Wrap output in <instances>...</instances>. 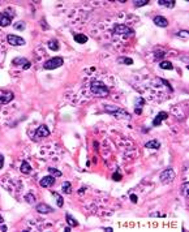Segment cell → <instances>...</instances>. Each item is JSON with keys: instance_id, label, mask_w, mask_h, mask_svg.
Returning <instances> with one entry per match:
<instances>
[{"instance_id": "9", "label": "cell", "mask_w": 189, "mask_h": 232, "mask_svg": "<svg viewBox=\"0 0 189 232\" xmlns=\"http://www.w3.org/2000/svg\"><path fill=\"white\" fill-rule=\"evenodd\" d=\"M12 64H13V65H20L22 69H27V68H30V67H31V63L29 60H26L25 57H16V59H13Z\"/></svg>"}, {"instance_id": "20", "label": "cell", "mask_w": 189, "mask_h": 232, "mask_svg": "<svg viewBox=\"0 0 189 232\" xmlns=\"http://www.w3.org/2000/svg\"><path fill=\"white\" fill-rule=\"evenodd\" d=\"M48 45V47L51 50H54V51H57L59 48H60V46H59V42L56 41V39H51V41L47 43Z\"/></svg>"}, {"instance_id": "27", "label": "cell", "mask_w": 189, "mask_h": 232, "mask_svg": "<svg viewBox=\"0 0 189 232\" xmlns=\"http://www.w3.org/2000/svg\"><path fill=\"white\" fill-rule=\"evenodd\" d=\"M178 37H180V38H183V39H188L189 38V33L187 30H181V31H178Z\"/></svg>"}, {"instance_id": "18", "label": "cell", "mask_w": 189, "mask_h": 232, "mask_svg": "<svg viewBox=\"0 0 189 232\" xmlns=\"http://www.w3.org/2000/svg\"><path fill=\"white\" fill-rule=\"evenodd\" d=\"M61 190L64 192V193H67V194H70V193H72V185H70V183H68V181L63 183Z\"/></svg>"}, {"instance_id": "23", "label": "cell", "mask_w": 189, "mask_h": 232, "mask_svg": "<svg viewBox=\"0 0 189 232\" xmlns=\"http://www.w3.org/2000/svg\"><path fill=\"white\" fill-rule=\"evenodd\" d=\"M48 172H50V174H51V176H54L55 179H56V178H60V176L63 175V174H61L60 171H59V170H56V168H54V167L48 168Z\"/></svg>"}, {"instance_id": "1", "label": "cell", "mask_w": 189, "mask_h": 232, "mask_svg": "<svg viewBox=\"0 0 189 232\" xmlns=\"http://www.w3.org/2000/svg\"><path fill=\"white\" fill-rule=\"evenodd\" d=\"M131 23L136 22H120L119 18L116 21H106L104 22V30L97 31V33H91L94 38H99L106 43H112L113 46L117 45H124V43L129 42L133 35H135V29L132 27Z\"/></svg>"}, {"instance_id": "17", "label": "cell", "mask_w": 189, "mask_h": 232, "mask_svg": "<svg viewBox=\"0 0 189 232\" xmlns=\"http://www.w3.org/2000/svg\"><path fill=\"white\" fill-rule=\"evenodd\" d=\"M73 38H74V41H76L77 43H86L88 42V37H86L85 34H74L73 35Z\"/></svg>"}, {"instance_id": "8", "label": "cell", "mask_w": 189, "mask_h": 232, "mask_svg": "<svg viewBox=\"0 0 189 232\" xmlns=\"http://www.w3.org/2000/svg\"><path fill=\"white\" fill-rule=\"evenodd\" d=\"M7 41L9 45L12 46H23L25 45V41L21 38V37H17V35H13V34H9L7 37Z\"/></svg>"}, {"instance_id": "11", "label": "cell", "mask_w": 189, "mask_h": 232, "mask_svg": "<svg viewBox=\"0 0 189 232\" xmlns=\"http://www.w3.org/2000/svg\"><path fill=\"white\" fill-rule=\"evenodd\" d=\"M4 57H5V46H4V34L0 31V65L3 64Z\"/></svg>"}, {"instance_id": "13", "label": "cell", "mask_w": 189, "mask_h": 232, "mask_svg": "<svg viewBox=\"0 0 189 232\" xmlns=\"http://www.w3.org/2000/svg\"><path fill=\"white\" fill-rule=\"evenodd\" d=\"M166 119H168V113L167 112H159L158 115L155 116V119L153 120V125L154 127H156V125H159L160 123H162V120H166Z\"/></svg>"}, {"instance_id": "4", "label": "cell", "mask_w": 189, "mask_h": 232, "mask_svg": "<svg viewBox=\"0 0 189 232\" xmlns=\"http://www.w3.org/2000/svg\"><path fill=\"white\" fill-rule=\"evenodd\" d=\"M14 17V12L12 11V9H5L2 13V17H0V26L2 27H5V26H9L11 25V22H12V20H13Z\"/></svg>"}, {"instance_id": "30", "label": "cell", "mask_w": 189, "mask_h": 232, "mask_svg": "<svg viewBox=\"0 0 189 232\" xmlns=\"http://www.w3.org/2000/svg\"><path fill=\"white\" fill-rule=\"evenodd\" d=\"M25 200H26V201L29 202V203H34V202H35V197H34V196L31 194V193H30V194H26V196H25Z\"/></svg>"}, {"instance_id": "5", "label": "cell", "mask_w": 189, "mask_h": 232, "mask_svg": "<svg viewBox=\"0 0 189 232\" xmlns=\"http://www.w3.org/2000/svg\"><path fill=\"white\" fill-rule=\"evenodd\" d=\"M176 178V175H175V172L172 168H167V170H164L162 174H160L159 176V179H160V181H162L163 184H170L172 183L175 180Z\"/></svg>"}, {"instance_id": "6", "label": "cell", "mask_w": 189, "mask_h": 232, "mask_svg": "<svg viewBox=\"0 0 189 232\" xmlns=\"http://www.w3.org/2000/svg\"><path fill=\"white\" fill-rule=\"evenodd\" d=\"M64 64V60L63 57H52L50 60H47L45 64H43V68L45 69H56L59 67H61Z\"/></svg>"}, {"instance_id": "10", "label": "cell", "mask_w": 189, "mask_h": 232, "mask_svg": "<svg viewBox=\"0 0 189 232\" xmlns=\"http://www.w3.org/2000/svg\"><path fill=\"white\" fill-rule=\"evenodd\" d=\"M39 184H41V187H43V188H50L55 184V178L54 176H46V178H43L41 181H39Z\"/></svg>"}, {"instance_id": "31", "label": "cell", "mask_w": 189, "mask_h": 232, "mask_svg": "<svg viewBox=\"0 0 189 232\" xmlns=\"http://www.w3.org/2000/svg\"><path fill=\"white\" fill-rule=\"evenodd\" d=\"M181 193H183L184 196H185V197H188V183H184V184H183Z\"/></svg>"}, {"instance_id": "14", "label": "cell", "mask_w": 189, "mask_h": 232, "mask_svg": "<svg viewBox=\"0 0 189 232\" xmlns=\"http://www.w3.org/2000/svg\"><path fill=\"white\" fill-rule=\"evenodd\" d=\"M154 23L160 26V27H167L168 26V20L164 18L163 16H156V17H154Z\"/></svg>"}, {"instance_id": "21", "label": "cell", "mask_w": 189, "mask_h": 232, "mask_svg": "<svg viewBox=\"0 0 189 232\" xmlns=\"http://www.w3.org/2000/svg\"><path fill=\"white\" fill-rule=\"evenodd\" d=\"M158 3L160 4V5L167 7V8H172V7L175 5V2H174V0H158Z\"/></svg>"}, {"instance_id": "34", "label": "cell", "mask_w": 189, "mask_h": 232, "mask_svg": "<svg viewBox=\"0 0 189 232\" xmlns=\"http://www.w3.org/2000/svg\"><path fill=\"white\" fill-rule=\"evenodd\" d=\"M3 164H4V156L0 155V168L3 167Z\"/></svg>"}, {"instance_id": "25", "label": "cell", "mask_w": 189, "mask_h": 232, "mask_svg": "<svg viewBox=\"0 0 189 232\" xmlns=\"http://www.w3.org/2000/svg\"><path fill=\"white\" fill-rule=\"evenodd\" d=\"M159 67H160L162 69H170V70L174 69V65H172L170 61H162V63L159 64Z\"/></svg>"}, {"instance_id": "37", "label": "cell", "mask_w": 189, "mask_h": 232, "mask_svg": "<svg viewBox=\"0 0 189 232\" xmlns=\"http://www.w3.org/2000/svg\"><path fill=\"white\" fill-rule=\"evenodd\" d=\"M3 222H4V219H3V217H2V215H0V224H2Z\"/></svg>"}, {"instance_id": "15", "label": "cell", "mask_w": 189, "mask_h": 232, "mask_svg": "<svg viewBox=\"0 0 189 232\" xmlns=\"http://www.w3.org/2000/svg\"><path fill=\"white\" fill-rule=\"evenodd\" d=\"M20 170H21L22 174H26V175H27V174H30V172H31V166L26 162V160H23V162L21 163V168H20Z\"/></svg>"}, {"instance_id": "22", "label": "cell", "mask_w": 189, "mask_h": 232, "mask_svg": "<svg viewBox=\"0 0 189 232\" xmlns=\"http://www.w3.org/2000/svg\"><path fill=\"white\" fill-rule=\"evenodd\" d=\"M117 63L119 64H127V65H131V64H133V60L131 57H125V56H123V57H119L117 59Z\"/></svg>"}, {"instance_id": "36", "label": "cell", "mask_w": 189, "mask_h": 232, "mask_svg": "<svg viewBox=\"0 0 189 232\" xmlns=\"http://www.w3.org/2000/svg\"><path fill=\"white\" fill-rule=\"evenodd\" d=\"M106 231H107V232H111L112 228H111V227H107V228H106Z\"/></svg>"}, {"instance_id": "32", "label": "cell", "mask_w": 189, "mask_h": 232, "mask_svg": "<svg viewBox=\"0 0 189 232\" xmlns=\"http://www.w3.org/2000/svg\"><path fill=\"white\" fill-rule=\"evenodd\" d=\"M113 180H116V181H119V180H121V175L120 174H113Z\"/></svg>"}, {"instance_id": "12", "label": "cell", "mask_w": 189, "mask_h": 232, "mask_svg": "<svg viewBox=\"0 0 189 232\" xmlns=\"http://www.w3.org/2000/svg\"><path fill=\"white\" fill-rule=\"evenodd\" d=\"M37 211L38 213H41V214H48V213H52L54 209L51 206L48 205H46V203H39V205H37Z\"/></svg>"}, {"instance_id": "33", "label": "cell", "mask_w": 189, "mask_h": 232, "mask_svg": "<svg viewBox=\"0 0 189 232\" xmlns=\"http://www.w3.org/2000/svg\"><path fill=\"white\" fill-rule=\"evenodd\" d=\"M131 200H132V202H135V203H136V202H137V196L132 194V196H131Z\"/></svg>"}, {"instance_id": "16", "label": "cell", "mask_w": 189, "mask_h": 232, "mask_svg": "<svg viewBox=\"0 0 189 232\" xmlns=\"http://www.w3.org/2000/svg\"><path fill=\"white\" fill-rule=\"evenodd\" d=\"M145 147H147V149H159L160 144H159L158 140H153V141H149V142L145 144Z\"/></svg>"}, {"instance_id": "29", "label": "cell", "mask_w": 189, "mask_h": 232, "mask_svg": "<svg viewBox=\"0 0 189 232\" xmlns=\"http://www.w3.org/2000/svg\"><path fill=\"white\" fill-rule=\"evenodd\" d=\"M52 194H54L55 197H56V200H57V206H59V207H63V197H61V196H59L56 192H52Z\"/></svg>"}, {"instance_id": "28", "label": "cell", "mask_w": 189, "mask_h": 232, "mask_svg": "<svg viewBox=\"0 0 189 232\" xmlns=\"http://www.w3.org/2000/svg\"><path fill=\"white\" fill-rule=\"evenodd\" d=\"M133 4H135V7H144L146 4H149V0H136Z\"/></svg>"}, {"instance_id": "7", "label": "cell", "mask_w": 189, "mask_h": 232, "mask_svg": "<svg viewBox=\"0 0 189 232\" xmlns=\"http://www.w3.org/2000/svg\"><path fill=\"white\" fill-rule=\"evenodd\" d=\"M50 136V131H48V128L46 127V125H41L37 131H35L34 133V137H33V140L34 141H39V140H42V138H45V137H48Z\"/></svg>"}, {"instance_id": "38", "label": "cell", "mask_w": 189, "mask_h": 232, "mask_svg": "<svg viewBox=\"0 0 189 232\" xmlns=\"http://www.w3.org/2000/svg\"><path fill=\"white\" fill-rule=\"evenodd\" d=\"M0 17H2V13H0Z\"/></svg>"}, {"instance_id": "3", "label": "cell", "mask_w": 189, "mask_h": 232, "mask_svg": "<svg viewBox=\"0 0 189 232\" xmlns=\"http://www.w3.org/2000/svg\"><path fill=\"white\" fill-rule=\"evenodd\" d=\"M104 110H106V112H108V113H111V115H113L115 117H120V119H129L131 117V115H129V112H127L123 108H120L119 106H112V104H106L104 106Z\"/></svg>"}, {"instance_id": "35", "label": "cell", "mask_w": 189, "mask_h": 232, "mask_svg": "<svg viewBox=\"0 0 189 232\" xmlns=\"http://www.w3.org/2000/svg\"><path fill=\"white\" fill-rule=\"evenodd\" d=\"M64 231H65V232H70V227H65Z\"/></svg>"}, {"instance_id": "19", "label": "cell", "mask_w": 189, "mask_h": 232, "mask_svg": "<svg viewBox=\"0 0 189 232\" xmlns=\"http://www.w3.org/2000/svg\"><path fill=\"white\" fill-rule=\"evenodd\" d=\"M65 218H67V223H68L70 227H76V226H78L77 221H76V219H74L70 214H67V215H65Z\"/></svg>"}, {"instance_id": "2", "label": "cell", "mask_w": 189, "mask_h": 232, "mask_svg": "<svg viewBox=\"0 0 189 232\" xmlns=\"http://www.w3.org/2000/svg\"><path fill=\"white\" fill-rule=\"evenodd\" d=\"M113 84L112 77L107 73L102 74H88L85 77V82L82 85V94L85 99L89 98H107L111 94V86Z\"/></svg>"}, {"instance_id": "24", "label": "cell", "mask_w": 189, "mask_h": 232, "mask_svg": "<svg viewBox=\"0 0 189 232\" xmlns=\"http://www.w3.org/2000/svg\"><path fill=\"white\" fill-rule=\"evenodd\" d=\"M13 27L16 30H23L26 27V23L23 22V21H17V22H14L13 23Z\"/></svg>"}, {"instance_id": "26", "label": "cell", "mask_w": 189, "mask_h": 232, "mask_svg": "<svg viewBox=\"0 0 189 232\" xmlns=\"http://www.w3.org/2000/svg\"><path fill=\"white\" fill-rule=\"evenodd\" d=\"M144 103H145V101L142 99V98H138V104L136 103V112L138 113V115L141 113V108H142V104H144Z\"/></svg>"}]
</instances>
